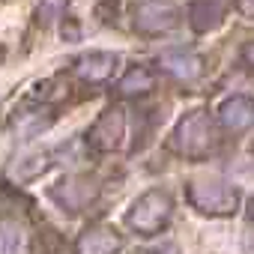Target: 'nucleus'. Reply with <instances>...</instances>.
I'll use <instances>...</instances> for the list:
<instances>
[{
	"label": "nucleus",
	"mask_w": 254,
	"mask_h": 254,
	"mask_svg": "<svg viewBox=\"0 0 254 254\" xmlns=\"http://www.w3.org/2000/svg\"><path fill=\"white\" fill-rule=\"evenodd\" d=\"M156 63L162 66V72H168V75L177 78L180 84H194V81L203 75V57L194 54V51H183V48H177V51H162Z\"/></svg>",
	"instance_id": "nucleus-6"
},
{
	"label": "nucleus",
	"mask_w": 254,
	"mask_h": 254,
	"mask_svg": "<svg viewBox=\"0 0 254 254\" xmlns=\"http://www.w3.org/2000/svg\"><path fill=\"white\" fill-rule=\"evenodd\" d=\"M189 200L206 215H230L239 206V191L218 180H194L189 183Z\"/></svg>",
	"instance_id": "nucleus-3"
},
{
	"label": "nucleus",
	"mask_w": 254,
	"mask_h": 254,
	"mask_svg": "<svg viewBox=\"0 0 254 254\" xmlns=\"http://www.w3.org/2000/svg\"><path fill=\"white\" fill-rule=\"evenodd\" d=\"M126 135V111L123 108H108L87 132V144L99 153H114L123 144Z\"/></svg>",
	"instance_id": "nucleus-5"
},
{
	"label": "nucleus",
	"mask_w": 254,
	"mask_h": 254,
	"mask_svg": "<svg viewBox=\"0 0 254 254\" xmlns=\"http://www.w3.org/2000/svg\"><path fill=\"white\" fill-rule=\"evenodd\" d=\"M224 15V0H194L189 9V21L197 33H209L221 24Z\"/></svg>",
	"instance_id": "nucleus-12"
},
{
	"label": "nucleus",
	"mask_w": 254,
	"mask_h": 254,
	"mask_svg": "<svg viewBox=\"0 0 254 254\" xmlns=\"http://www.w3.org/2000/svg\"><path fill=\"white\" fill-rule=\"evenodd\" d=\"M93 194H96V189H93V183H90L87 177H72V180L60 183V186L51 191V197H54L60 206H66L69 212H78L81 206H87V203L93 200Z\"/></svg>",
	"instance_id": "nucleus-11"
},
{
	"label": "nucleus",
	"mask_w": 254,
	"mask_h": 254,
	"mask_svg": "<svg viewBox=\"0 0 254 254\" xmlns=\"http://www.w3.org/2000/svg\"><path fill=\"white\" fill-rule=\"evenodd\" d=\"M218 123L230 132H242L254 123V99L251 96H242V93H233L227 96L221 105H218Z\"/></svg>",
	"instance_id": "nucleus-8"
},
{
	"label": "nucleus",
	"mask_w": 254,
	"mask_h": 254,
	"mask_svg": "<svg viewBox=\"0 0 254 254\" xmlns=\"http://www.w3.org/2000/svg\"><path fill=\"white\" fill-rule=\"evenodd\" d=\"M242 60H245L248 66H254V42H248V45L242 48Z\"/></svg>",
	"instance_id": "nucleus-18"
},
{
	"label": "nucleus",
	"mask_w": 254,
	"mask_h": 254,
	"mask_svg": "<svg viewBox=\"0 0 254 254\" xmlns=\"http://www.w3.org/2000/svg\"><path fill=\"white\" fill-rule=\"evenodd\" d=\"M248 218H251V221H254V197H251V200H248Z\"/></svg>",
	"instance_id": "nucleus-19"
},
{
	"label": "nucleus",
	"mask_w": 254,
	"mask_h": 254,
	"mask_svg": "<svg viewBox=\"0 0 254 254\" xmlns=\"http://www.w3.org/2000/svg\"><path fill=\"white\" fill-rule=\"evenodd\" d=\"M132 24L144 36L171 33L180 24V6L171 3V0H141L132 9Z\"/></svg>",
	"instance_id": "nucleus-4"
},
{
	"label": "nucleus",
	"mask_w": 254,
	"mask_h": 254,
	"mask_svg": "<svg viewBox=\"0 0 254 254\" xmlns=\"http://www.w3.org/2000/svg\"><path fill=\"white\" fill-rule=\"evenodd\" d=\"M120 248L123 239L111 227H87L75 242V254H117Z\"/></svg>",
	"instance_id": "nucleus-10"
},
{
	"label": "nucleus",
	"mask_w": 254,
	"mask_h": 254,
	"mask_svg": "<svg viewBox=\"0 0 254 254\" xmlns=\"http://www.w3.org/2000/svg\"><path fill=\"white\" fill-rule=\"evenodd\" d=\"M48 165H51V153H30V156H24V159L15 162L12 177H15L18 183H27V180H33V177L45 174Z\"/></svg>",
	"instance_id": "nucleus-14"
},
{
	"label": "nucleus",
	"mask_w": 254,
	"mask_h": 254,
	"mask_svg": "<svg viewBox=\"0 0 254 254\" xmlns=\"http://www.w3.org/2000/svg\"><path fill=\"white\" fill-rule=\"evenodd\" d=\"M174 147L186 159H203L215 147V132H212V120L206 111H191L180 120L177 132H174Z\"/></svg>",
	"instance_id": "nucleus-2"
},
{
	"label": "nucleus",
	"mask_w": 254,
	"mask_h": 254,
	"mask_svg": "<svg viewBox=\"0 0 254 254\" xmlns=\"http://www.w3.org/2000/svg\"><path fill=\"white\" fill-rule=\"evenodd\" d=\"M21 248V227L12 218H0V254H18Z\"/></svg>",
	"instance_id": "nucleus-15"
},
{
	"label": "nucleus",
	"mask_w": 254,
	"mask_h": 254,
	"mask_svg": "<svg viewBox=\"0 0 254 254\" xmlns=\"http://www.w3.org/2000/svg\"><path fill=\"white\" fill-rule=\"evenodd\" d=\"M66 9V0H39V6H36V15H39V24L42 27H51Z\"/></svg>",
	"instance_id": "nucleus-16"
},
{
	"label": "nucleus",
	"mask_w": 254,
	"mask_h": 254,
	"mask_svg": "<svg viewBox=\"0 0 254 254\" xmlns=\"http://www.w3.org/2000/svg\"><path fill=\"white\" fill-rule=\"evenodd\" d=\"M114 69H117V54H111V51H90V54L78 57L75 66H72V72L87 84L108 81L114 75Z\"/></svg>",
	"instance_id": "nucleus-9"
},
{
	"label": "nucleus",
	"mask_w": 254,
	"mask_h": 254,
	"mask_svg": "<svg viewBox=\"0 0 254 254\" xmlns=\"http://www.w3.org/2000/svg\"><path fill=\"white\" fill-rule=\"evenodd\" d=\"M236 9H239L245 18H251V21H254V0H236Z\"/></svg>",
	"instance_id": "nucleus-17"
},
{
	"label": "nucleus",
	"mask_w": 254,
	"mask_h": 254,
	"mask_svg": "<svg viewBox=\"0 0 254 254\" xmlns=\"http://www.w3.org/2000/svg\"><path fill=\"white\" fill-rule=\"evenodd\" d=\"M51 123H54L51 108H24V111H15L12 114L9 129H12V138L15 141H33L45 129H51Z\"/></svg>",
	"instance_id": "nucleus-7"
},
{
	"label": "nucleus",
	"mask_w": 254,
	"mask_h": 254,
	"mask_svg": "<svg viewBox=\"0 0 254 254\" xmlns=\"http://www.w3.org/2000/svg\"><path fill=\"white\" fill-rule=\"evenodd\" d=\"M150 90H156V72L147 69V66H132L120 78V93L123 96H144Z\"/></svg>",
	"instance_id": "nucleus-13"
},
{
	"label": "nucleus",
	"mask_w": 254,
	"mask_h": 254,
	"mask_svg": "<svg viewBox=\"0 0 254 254\" xmlns=\"http://www.w3.org/2000/svg\"><path fill=\"white\" fill-rule=\"evenodd\" d=\"M171 212H174L171 194L162 191V189H150V191H144V194L132 203L126 221H129V227H132L135 233L153 236V233H159V230L171 221Z\"/></svg>",
	"instance_id": "nucleus-1"
}]
</instances>
